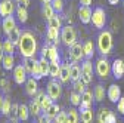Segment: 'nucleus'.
Wrapping results in <instances>:
<instances>
[{
    "label": "nucleus",
    "mask_w": 124,
    "mask_h": 123,
    "mask_svg": "<svg viewBox=\"0 0 124 123\" xmlns=\"http://www.w3.org/2000/svg\"><path fill=\"white\" fill-rule=\"evenodd\" d=\"M18 48H19V53L22 58H34L37 53V40L36 36L30 31V30H25L21 34L19 43H18Z\"/></svg>",
    "instance_id": "nucleus-1"
},
{
    "label": "nucleus",
    "mask_w": 124,
    "mask_h": 123,
    "mask_svg": "<svg viewBox=\"0 0 124 123\" xmlns=\"http://www.w3.org/2000/svg\"><path fill=\"white\" fill-rule=\"evenodd\" d=\"M114 46V40H112V34L108 30H103V31L99 33L98 36V51L99 53H102L103 56L109 55Z\"/></svg>",
    "instance_id": "nucleus-2"
},
{
    "label": "nucleus",
    "mask_w": 124,
    "mask_h": 123,
    "mask_svg": "<svg viewBox=\"0 0 124 123\" xmlns=\"http://www.w3.org/2000/svg\"><path fill=\"white\" fill-rule=\"evenodd\" d=\"M61 40L62 43H64L65 46H71L77 43V31H75V28L72 25H65V27H62L61 30Z\"/></svg>",
    "instance_id": "nucleus-3"
},
{
    "label": "nucleus",
    "mask_w": 124,
    "mask_h": 123,
    "mask_svg": "<svg viewBox=\"0 0 124 123\" xmlns=\"http://www.w3.org/2000/svg\"><path fill=\"white\" fill-rule=\"evenodd\" d=\"M41 58H46L49 62H61V56L56 44H44L41 48Z\"/></svg>",
    "instance_id": "nucleus-4"
},
{
    "label": "nucleus",
    "mask_w": 124,
    "mask_h": 123,
    "mask_svg": "<svg viewBox=\"0 0 124 123\" xmlns=\"http://www.w3.org/2000/svg\"><path fill=\"white\" fill-rule=\"evenodd\" d=\"M92 24L95 28H105L106 25V13L102 8H96V9H93V13H92Z\"/></svg>",
    "instance_id": "nucleus-5"
},
{
    "label": "nucleus",
    "mask_w": 124,
    "mask_h": 123,
    "mask_svg": "<svg viewBox=\"0 0 124 123\" xmlns=\"http://www.w3.org/2000/svg\"><path fill=\"white\" fill-rule=\"evenodd\" d=\"M95 71H96V74L101 79H106L108 76H109V73H111V62L106 58H99L96 61Z\"/></svg>",
    "instance_id": "nucleus-6"
},
{
    "label": "nucleus",
    "mask_w": 124,
    "mask_h": 123,
    "mask_svg": "<svg viewBox=\"0 0 124 123\" xmlns=\"http://www.w3.org/2000/svg\"><path fill=\"white\" fill-rule=\"evenodd\" d=\"M46 94H47L53 101H58L62 95V83L58 82L56 79L50 80L47 83V88H46Z\"/></svg>",
    "instance_id": "nucleus-7"
},
{
    "label": "nucleus",
    "mask_w": 124,
    "mask_h": 123,
    "mask_svg": "<svg viewBox=\"0 0 124 123\" xmlns=\"http://www.w3.org/2000/svg\"><path fill=\"white\" fill-rule=\"evenodd\" d=\"M81 80L86 85H90L93 82V64L90 59H83L81 62Z\"/></svg>",
    "instance_id": "nucleus-8"
},
{
    "label": "nucleus",
    "mask_w": 124,
    "mask_h": 123,
    "mask_svg": "<svg viewBox=\"0 0 124 123\" xmlns=\"http://www.w3.org/2000/svg\"><path fill=\"white\" fill-rule=\"evenodd\" d=\"M13 12H16V6H15L13 0H2L0 2V17L2 18L12 17Z\"/></svg>",
    "instance_id": "nucleus-9"
},
{
    "label": "nucleus",
    "mask_w": 124,
    "mask_h": 123,
    "mask_svg": "<svg viewBox=\"0 0 124 123\" xmlns=\"http://www.w3.org/2000/svg\"><path fill=\"white\" fill-rule=\"evenodd\" d=\"M70 58L72 62H78V61L84 59V53H83V44L77 42L75 44H72L70 48Z\"/></svg>",
    "instance_id": "nucleus-10"
},
{
    "label": "nucleus",
    "mask_w": 124,
    "mask_h": 123,
    "mask_svg": "<svg viewBox=\"0 0 124 123\" xmlns=\"http://www.w3.org/2000/svg\"><path fill=\"white\" fill-rule=\"evenodd\" d=\"M27 76H28V73L25 71V68H24V65L21 64V65H16L13 68V80H15V83L16 85H25V82H27Z\"/></svg>",
    "instance_id": "nucleus-11"
},
{
    "label": "nucleus",
    "mask_w": 124,
    "mask_h": 123,
    "mask_svg": "<svg viewBox=\"0 0 124 123\" xmlns=\"http://www.w3.org/2000/svg\"><path fill=\"white\" fill-rule=\"evenodd\" d=\"M121 89H120V86L118 85H111L109 88L106 89V98L109 99L111 102H114V104H117L120 99H121Z\"/></svg>",
    "instance_id": "nucleus-12"
},
{
    "label": "nucleus",
    "mask_w": 124,
    "mask_h": 123,
    "mask_svg": "<svg viewBox=\"0 0 124 123\" xmlns=\"http://www.w3.org/2000/svg\"><path fill=\"white\" fill-rule=\"evenodd\" d=\"M111 73L117 80L123 79V76H124V61L123 59H114V62L111 64Z\"/></svg>",
    "instance_id": "nucleus-13"
},
{
    "label": "nucleus",
    "mask_w": 124,
    "mask_h": 123,
    "mask_svg": "<svg viewBox=\"0 0 124 123\" xmlns=\"http://www.w3.org/2000/svg\"><path fill=\"white\" fill-rule=\"evenodd\" d=\"M39 92V85H37V80L34 77H28L27 82H25V94L31 98H34Z\"/></svg>",
    "instance_id": "nucleus-14"
},
{
    "label": "nucleus",
    "mask_w": 124,
    "mask_h": 123,
    "mask_svg": "<svg viewBox=\"0 0 124 123\" xmlns=\"http://www.w3.org/2000/svg\"><path fill=\"white\" fill-rule=\"evenodd\" d=\"M92 13H93V10L89 6H80L78 18H80V21L83 24H89V22H92Z\"/></svg>",
    "instance_id": "nucleus-15"
},
{
    "label": "nucleus",
    "mask_w": 124,
    "mask_h": 123,
    "mask_svg": "<svg viewBox=\"0 0 124 123\" xmlns=\"http://www.w3.org/2000/svg\"><path fill=\"white\" fill-rule=\"evenodd\" d=\"M28 110H30V114L33 116V117H39L43 114V110H41V104L39 99H31L30 104H28Z\"/></svg>",
    "instance_id": "nucleus-16"
},
{
    "label": "nucleus",
    "mask_w": 124,
    "mask_h": 123,
    "mask_svg": "<svg viewBox=\"0 0 124 123\" xmlns=\"http://www.w3.org/2000/svg\"><path fill=\"white\" fill-rule=\"evenodd\" d=\"M15 27H18V25H16V19H15L13 17L3 18V21H2V28H3V33H5L6 36L12 31Z\"/></svg>",
    "instance_id": "nucleus-17"
},
{
    "label": "nucleus",
    "mask_w": 124,
    "mask_h": 123,
    "mask_svg": "<svg viewBox=\"0 0 124 123\" xmlns=\"http://www.w3.org/2000/svg\"><path fill=\"white\" fill-rule=\"evenodd\" d=\"M46 39L49 42H52V44H59V40H61V31L56 28H47L46 30Z\"/></svg>",
    "instance_id": "nucleus-18"
},
{
    "label": "nucleus",
    "mask_w": 124,
    "mask_h": 123,
    "mask_svg": "<svg viewBox=\"0 0 124 123\" xmlns=\"http://www.w3.org/2000/svg\"><path fill=\"white\" fill-rule=\"evenodd\" d=\"M70 77H71V82L81 80V65H78L77 62H72L70 67Z\"/></svg>",
    "instance_id": "nucleus-19"
},
{
    "label": "nucleus",
    "mask_w": 124,
    "mask_h": 123,
    "mask_svg": "<svg viewBox=\"0 0 124 123\" xmlns=\"http://www.w3.org/2000/svg\"><path fill=\"white\" fill-rule=\"evenodd\" d=\"M70 64H62L61 65V73H59V82L62 83V85H65V83H68L70 80H71V77H70Z\"/></svg>",
    "instance_id": "nucleus-20"
},
{
    "label": "nucleus",
    "mask_w": 124,
    "mask_h": 123,
    "mask_svg": "<svg viewBox=\"0 0 124 123\" xmlns=\"http://www.w3.org/2000/svg\"><path fill=\"white\" fill-rule=\"evenodd\" d=\"M83 53H84V59H90L95 53V44L92 40H86L83 43Z\"/></svg>",
    "instance_id": "nucleus-21"
},
{
    "label": "nucleus",
    "mask_w": 124,
    "mask_h": 123,
    "mask_svg": "<svg viewBox=\"0 0 124 123\" xmlns=\"http://www.w3.org/2000/svg\"><path fill=\"white\" fill-rule=\"evenodd\" d=\"M16 19L21 22V24H25L27 21H28V10H27V8H24V6H21V5H18L16 6Z\"/></svg>",
    "instance_id": "nucleus-22"
},
{
    "label": "nucleus",
    "mask_w": 124,
    "mask_h": 123,
    "mask_svg": "<svg viewBox=\"0 0 124 123\" xmlns=\"http://www.w3.org/2000/svg\"><path fill=\"white\" fill-rule=\"evenodd\" d=\"M55 9L50 3H46V5H41V15H43V18L46 21H49L52 17H55Z\"/></svg>",
    "instance_id": "nucleus-23"
},
{
    "label": "nucleus",
    "mask_w": 124,
    "mask_h": 123,
    "mask_svg": "<svg viewBox=\"0 0 124 123\" xmlns=\"http://www.w3.org/2000/svg\"><path fill=\"white\" fill-rule=\"evenodd\" d=\"M37 61H39V59H36V58H22V65H24L25 71H27L30 76L33 74V71H34V65H36Z\"/></svg>",
    "instance_id": "nucleus-24"
},
{
    "label": "nucleus",
    "mask_w": 124,
    "mask_h": 123,
    "mask_svg": "<svg viewBox=\"0 0 124 123\" xmlns=\"http://www.w3.org/2000/svg\"><path fill=\"white\" fill-rule=\"evenodd\" d=\"M105 95H106V90H105V86L103 85H96V88L93 89V97H95V101L101 102L105 99Z\"/></svg>",
    "instance_id": "nucleus-25"
},
{
    "label": "nucleus",
    "mask_w": 124,
    "mask_h": 123,
    "mask_svg": "<svg viewBox=\"0 0 124 123\" xmlns=\"http://www.w3.org/2000/svg\"><path fill=\"white\" fill-rule=\"evenodd\" d=\"M47 28H56V30H62V18L59 17V13H55V17H52L47 21Z\"/></svg>",
    "instance_id": "nucleus-26"
},
{
    "label": "nucleus",
    "mask_w": 124,
    "mask_h": 123,
    "mask_svg": "<svg viewBox=\"0 0 124 123\" xmlns=\"http://www.w3.org/2000/svg\"><path fill=\"white\" fill-rule=\"evenodd\" d=\"M30 110H28V105L25 104H19V110H18V120L19 122H27L30 119Z\"/></svg>",
    "instance_id": "nucleus-27"
},
{
    "label": "nucleus",
    "mask_w": 124,
    "mask_h": 123,
    "mask_svg": "<svg viewBox=\"0 0 124 123\" xmlns=\"http://www.w3.org/2000/svg\"><path fill=\"white\" fill-rule=\"evenodd\" d=\"M93 119H95V111L93 108H89V110H84L80 113V122L81 123H92Z\"/></svg>",
    "instance_id": "nucleus-28"
},
{
    "label": "nucleus",
    "mask_w": 124,
    "mask_h": 123,
    "mask_svg": "<svg viewBox=\"0 0 124 123\" xmlns=\"http://www.w3.org/2000/svg\"><path fill=\"white\" fill-rule=\"evenodd\" d=\"M59 111H61V108H59L58 102H53V104L49 107V110L46 111V113H43V114H46V117H47L49 120H52V122H53V119L59 114Z\"/></svg>",
    "instance_id": "nucleus-29"
},
{
    "label": "nucleus",
    "mask_w": 124,
    "mask_h": 123,
    "mask_svg": "<svg viewBox=\"0 0 124 123\" xmlns=\"http://www.w3.org/2000/svg\"><path fill=\"white\" fill-rule=\"evenodd\" d=\"M2 64H3V68H5L6 71L13 70V68H15V56H13V55H5Z\"/></svg>",
    "instance_id": "nucleus-30"
},
{
    "label": "nucleus",
    "mask_w": 124,
    "mask_h": 123,
    "mask_svg": "<svg viewBox=\"0 0 124 123\" xmlns=\"http://www.w3.org/2000/svg\"><path fill=\"white\" fill-rule=\"evenodd\" d=\"M21 34H22V31H21V30L18 28V27H15L13 30H12V31L6 36L12 43H15V44H16L18 46V43H19V39H21Z\"/></svg>",
    "instance_id": "nucleus-31"
},
{
    "label": "nucleus",
    "mask_w": 124,
    "mask_h": 123,
    "mask_svg": "<svg viewBox=\"0 0 124 123\" xmlns=\"http://www.w3.org/2000/svg\"><path fill=\"white\" fill-rule=\"evenodd\" d=\"M67 114H68V122L67 123H80V113H78V110H75L74 107L67 111Z\"/></svg>",
    "instance_id": "nucleus-32"
},
{
    "label": "nucleus",
    "mask_w": 124,
    "mask_h": 123,
    "mask_svg": "<svg viewBox=\"0 0 124 123\" xmlns=\"http://www.w3.org/2000/svg\"><path fill=\"white\" fill-rule=\"evenodd\" d=\"M61 62H50L49 68V76L52 79H59V73H61Z\"/></svg>",
    "instance_id": "nucleus-33"
},
{
    "label": "nucleus",
    "mask_w": 124,
    "mask_h": 123,
    "mask_svg": "<svg viewBox=\"0 0 124 123\" xmlns=\"http://www.w3.org/2000/svg\"><path fill=\"white\" fill-rule=\"evenodd\" d=\"M87 85L83 82V80H77V82H72V90L74 92H77V94H84V92L87 90V88H86Z\"/></svg>",
    "instance_id": "nucleus-34"
},
{
    "label": "nucleus",
    "mask_w": 124,
    "mask_h": 123,
    "mask_svg": "<svg viewBox=\"0 0 124 123\" xmlns=\"http://www.w3.org/2000/svg\"><path fill=\"white\" fill-rule=\"evenodd\" d=\"M3 49H5V53H6V55H13V53H15V49H16V44L12 43V42L6 37V40L3 42Z\"/></svg>",
    "instance_id": "nucleus-35"
},
{
    "label": "nucleus",
    "mask_w": 124,
    "mask_h": 123,
    "mask_svg": "<svg viewBox=\"0 0 124 123\" xmlns=\"http://www.w3.org/2000/svg\"><path fill=\"white\" fill-rule=\"evenodd\" d=\"M53 102H55V101H53V99H52L47 94H44V97L40 99V104H41V110H43V113L47 111V110H49V107H50Z\"/></svg>",
    "instance_id": "nucleus-36"
},
{
    "label": "nucleus",
    "mask_w": 124,
    "mask_h": 123,
    "mask_svg": "<svg viewBox=\"0 0 124 123\" xmlns=\"http://www.w3.org/2000/svg\"><path fill=\"white\" fill-rule=\"evenodd\" d=\"M39 64H40V70H41L43 77H44V76H49V68H50V62H49V61L46 58H40Z\"/></svg>",
    "instance_id": "nucleus-37"
},
{
    "label": "nucleus",
    "mask_w": 124,
    "mask_h": 123,
    "mask_svg": "<svg viewBox=\"0 0 124 123\" xmlns=\"http://www.w3.org/2000/svg\"><path fill=\"white\" fill-rule=\"evenodd\" d=\"M12 101L9 97H5V101H3V105H2V114L3 116H9L10 114V110H12Z\"/></svg>",
    "instance_id": "nucleus-38"
},
{
    "label": "nucleus",
    "mask_w": 124,
    "mask_h": 123,
    "mask_svg": "<svg viewBox=\"0 0 124 123\" xmlns=\"http://www.w3.org/2000/svg\"><path fill=\"white\" fill-rule=\"evenodd\" d=\"M70 102H71V105H72V107H78V105H80V102H81V95L72 90L71 94H70Z\"/></svg>",
    "instance_id": "nucleus-39"
},
{
    "label": "nucleus",
    "mask_w": 124,
    "mask_h": 123,
    "mask_svg": "<svg viewBox=\"0 0 124 123\" xmlns=\"http://www.w3.org/2000/svg\"><path fill=\"white\" fill-rule=\"evenodd\" d=\"M52 6H53V9H55V12L56 13H62L64 12V0H52V3H50Z\"/></svg>",
    "instance_id": "nucleus-40"
},
{
    "label": "nucleus",
    "mask_w": 124,
    "mask_h": 123,
    "mask_svg": "<svg viewBox=\"0 0 124 123\" xmlns=\"http://www.w3.org/2000/svg\"><path fill=\"white\" fill-rule=\"evenodd\" d=\"M109 113H111V110H108V108H101V110H99V116H98V122H99V123H105L106 119H108V116H109Z\"/></svg>",
    "instance_id": "nucleus-41"
},
{
    "label": "nucleus",
    "mask_w": 124,
    "mask_h": 123,
    "mask_svg": "<svg viewBox=\"0 0 124 123\" xmlns=\"http://www.w3.org/2000/svg\"><path fill=\"white\" fill-rule=\"evenodd\" d=\"M68 122V114L65 111H59V114L53 119V123H67Z\"/></svg>",
    "instance_id": "nucleus-42"
},
{
    "label": "nucleus",
    "mask_w": 124,
    "mask_h": 123,
    "mask_svg": "<svg viewBox=\"0 0 124 123\" xmlns=\"http://www.w3.org/2000/svg\"><path fill=\"white\" fill-rule=\"evenodd\" d=\"M18 110H19V104H13L12 110H10V114L8 116L9 120H18Z\"/></svg>",
    "instance_id": "nucleus-43"
},
{
    "label": "nucleus",
    "mask_w": 124,
    "mask_h": 123,
    "mask_svg": "<svg viewBox=\"0 0 124 123\" xmlns=\"http://www.w3.org/2000/svg\"><path fill=\"white\" fill-rule=\"evenodd\" d=\"M117 110L124 116V97H121V99L117 102Z\"/></svg>",
    "instance_id": "nucleus-44"
},
{
    "label": "nucleus",
    "mask_w": 124,
    "mask_h": 123,
    "mask_svg": "<svg viewBox=\"0 0 124 123\" xmlns=\"http://www.w3.org/2000/svg\"><path fill=\"white\" fill-rule=\"evenodd\" d=\"M37 123H53V122L46 117V114H41V116L37 117Z\"/></svg>",
    "instance_id": "nucleus-45"
},
{
    "label": "nucleus",
    "mask_w": 124,
    "mask_h": 123,
    "mask_svg": "<svg viewBox=\"0 0 124 123\" xmlns=\"http://www.w3.org/2000/svg\"><path fill=\"white\" fill-rule=\"evenodd\" d=\"M0 86H2V89H3L5 92L9 90V85H8V80H6V79H2V80H0Z\"/></svg>",
    "instance_id": "nucleus-46"
},
{
    "label": "nucleus",
    "mask_w": 124,
    "mask_h": 123,
    "mask_svg": "<svg viewBox=\"0 0 124 123\" xmlns=\"http://www.w3.org/2000/svg\"><path fill=\"white\" fill-rule=\"evenodd\" d=\"M5 49H3V42H0V62L3 61V58H5Z\"/></svg>",
    "instance_id": "nucleus-47"
},
{
    "label": "nucleus",
    "mask_w": 124,
    "mask_h": 123,
    "mask_svg": "<svg viewBox=\"0 0 124 123\" xmlns=\"http://www.w3.org/2000/svg\"><path fill=\"white\" fill-rule=\"evenodd\" d=\"M92 3H93V0H80V5H81V6H89V8H90Z\"/></svg>",
    "instance_id": "nucleus-48"
},
{
    "label": "nucleus",
    "mask_w": 124,
    "mask_h": 123,
    "mask_svg": "<svg viewBox=\"0 0 124 123\" xmlns=\"http://www.w3.org/2000/svg\"><path fill=\"white\" fill-rule=\"evenodd\" d=\"M44 94H46V92H43V90H39V92H37V95L34 97V99H39V101H40V99L44 97Z\"/></svg>",
    "instance_id": "nucleus-49"
},
{
    "label": "nucleus",
    "mask_w": 124,
    "mask_h": 123,
    "mask_svg": "<svg viewBox=\"0 0 124 123\" xmlns=\"http://www.w3.org/2000/svg\"><path fill=\"white\" fill-rule=\"evenodd\" d=\"M16 2H18L21 6H24V8H27V6L30 5V0H16Z\"/></svg>",
    "instance_id": "nucleus-50"
},
{
    "label": "nucleus",
    "mask_w": 124,
    "mask_h": 123,
    "mask_svg": "<svg viewBox=\"0 0 124 123\" xmlns=\"http://www.w3.org/2000/svg\"><path fill=\"white\" fill-rule=\"evenodd\" d=\"M3 101H5V97H3L2 92H0V113H2V105H3Z\"/></svg>",
    "instance_id": "nucleus-51"
},
{
    "label": "nucleus",
    "mask_w": 124,
    "mask_h": 123,
    "mask_svg": "<svg viewBox=\"0 0 124 123\" xmlns=\"http://www.w3.org/2000/svg\"><path fill=\"white\" fill-rule=\"evenodd\" d=\"M108 2H109V5H118L120 0H108Z\"/></svg>",
    "instance_id": "nucleus-52"
},
{
    "label": "nucleus",
    "mask_w": 124,
    "mask_h": 123,
    "mask_svg": "<svg viewBox=\"0 0 124 123\" xmlns=\"http://www.w3.org/2000/svg\"><path fill=\"white\" fill-rule=\"evenodd\" d=\"M41 5H46V3H52V0H40Z\"/></svg>",
    "instance_id": "nucleus-53"
},
{
    "label": "nucleus",
    "mask_w": 124,
    "mask_h": 123,
    "mask_svg": "<svg viewBox=\"0 0 124 123\" xmlns=\"http://www.w3.org/2000/svg\"><path fill=\"white\" fill-rule=\"evenodd\" d=\"M8 123H19V120H9Z\"/></svg>",
    "instance_id": "nucleus-54"
},
{
    "label": "nucleus",
    "mask_w": 124,
    "mask_h": 123,
    "mask_svg": "<svg viewBox=\"0 0 124 123\" xmlns=\"http://www.w3.org/2000/svg\"><path fill=\"white\" fill-rule=\"evenodd\" d=\"M123 6H124V0H123Z\"/></svg>",
    "instance_id": "nucleus-55"
}]
</instances>
